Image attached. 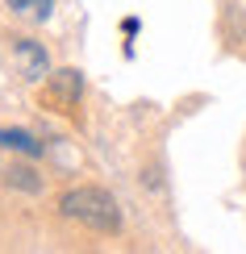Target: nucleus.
I'll list each match as a JSON object with an SVG mask.
<instances>
[{
	"instance_id": "1",
	"label": "nucleus",
	"mask_w": 246,
	"mask_h": 254,
	"mask_svg": "<svg viewBox=\"0 0 246 254\" xmlns=\"http://www.w3.org/2000/svg\"><path fill=\"white\" fill-rule=\"evenodd\" d=\"M59 208H63V217L80 221L96 234H117L121 229V208L104 188H71V192H63Z\"/></svg>"
},
{
	"instance_id": "2",
	"label": "nucleus",
	"mask_w": 246,
	"mask_h": 254,
	"mask_svg": "<svg viewBox=\"0 0 246 254\" xmlns=\"http://www.w3.org/2000/svg\"><path fill=\"white\" fill-rule=\"evenodd\" d=\"M13 59H17V71L25 79H34V83L50 75V55H46V46L34 42V38H17L13 42Z\"/></svg>"
},
{
	"instance_id": "3",
	"label": "nucleus",
	"mask_w": 246,
	"mask_h": 254,
	"mask_svg": "<svg viewBox=\"0 0 246 254\" xmlns=\"http://www.w3.org/2000/svg\"><path fill=\"white\" fill-rule=\"evenodd\" d=\"M80 88H83L80 71H71V67H67V71H50V75H46V104H55L59 113L76 109Z\"/></svg>"
},
{
	"instance_id": "4",
	"label": "nucleus",
	"mask_w": 246,
	"mask_h": 254,
	"mask_svg": "<svg viewBox=\"0 0 246 254\" xmlns=\"http://www.w3.org/2000/svg\"><path fill=\"white\" fill-rule=\"evenodd\" d=\"M0 150H17V154L38 158L42 154V142L34 133H25V129H0Z\"/></svg>"
},
{
	"instance_id": "5",
	"label": "nucleus",
	"mask_w": 246,
	"mask_h": 254,
	"mask_svg": "<svg viewBox=\"0 0 246 254\" xmlns=\"http://www.w3.org/2000/svg\"><path fill=\"white\" fill-rule=\"evenodd\" d=\"M4 184H8V188H21V192H29V196L42 192V179L29 171V167H8V171H4Z\"/></svg>"
},
{
	"instance_id": "6",
	"label": "nucleus",
	"mask_w": 246,
	"mask_h": 254,
	"mask_svg": "<svg viewBox=\"0 0 246 254\" xmlns=\"http://www.w3.org/2000/svg\"><path fill=\"white\" fill-rule=\"evenodd\" d=\"M8 8H13L17 17L46 21V17H50V8H55V0H8Z\"/></svg>"
}]
</instances>
